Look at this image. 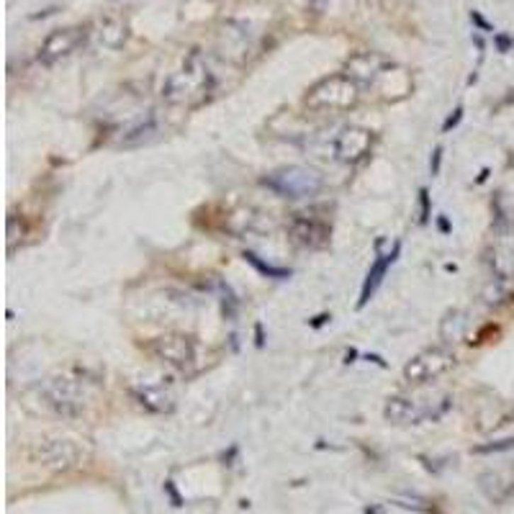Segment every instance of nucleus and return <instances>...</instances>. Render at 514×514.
<instances>
[{
  "instance_id": "obj_1",
  "label": "nucleus",
  "mask_w": 514,
  "mask_h": 514,
  "mask_svg": "<svg viewBox=\"0 0 514 514\" xmlns=\"http://www.w3.org/2000/svg\"><path fill=\"white\" fill-rule=\"evenodd\" d=\"M262 183L283 199H314L324 191L322 172L314 170V167H303V164L278 167Z\"/></svg>"
},
{
  "instance_id": "obj_2",
  "label": "nucleus",
  "mask_w": 514,
  "mask_h": 514,
  "mask_svg": "<svg viewBox=\"0 0 514 514\" xmlns=\"http://www.w3.org/2000/svg\"><path fill=\"white\" fill-rule=\"evenodd\" d=\"M360 98L357 82L350 75H332L308 90L306 106L314 111H347Z\"/></svg>"
},
{
  "instance_id": "obj_3",
  "label": "nucleus",
  "mask_w": 514,
  "mask_h": 514,
  "mask_svg": "<svg viewBox=\"0 0 514 514\" xmlns=\"http://www.w3.org/2000/svg\"><path fill=\"white\" fill-rule=\"evenodd\" d=\"M206 93H208V69L196 57L185 62V67L178 69L162 88V98L167 103H175V106L199 101Z\"/></svg>"
},
{
  "instance_id": "obj_4",
  "label": "nucleus",
  "mask_w": 514,
  "mask_h": 514,
  "mask_svg": "<svg viewBox=\"0 0 514 514\" xmlns=\"http://www.w3.org/2000/svg\"><path fill=\"white\" fill-rule=\"evenodd\" d=\"M41 396L47 398V404L60 414V417L75 419L85 409V393H82L80 384L69 376H52L41 386Z\"/></svg>"
},
{
  "instance_id": "obj_5",
  "label": "nucleus",
  "mask_w": 514,
  "mask_h": 514,
  "mask_svg": "<svg viewBox=\"0 0 514 514\" xmlns=\"http://www.w3.org/2000/svg\"><path fill=\"white\" fill-rule=\"evenodd\" d=\"M31 460L44 468H52V471H67V468H75L82 460V450L72 440L47 437L34 442V447H31Z\"/></svg>"
},
{
  "instance_id": "obj_6",
  "label": "nucleus",
  "mask_w": 514,
  "mask_h": 514,
  "mask_svg": "<svg viewBox=\"0 0 514 514\" xmlns=\"http://www.w3.org/2000/svg\"><path fill=\"white\" fill-rule=\"evenodd\" d=\"M452 365H455V355H452L450 350H422L419 355H414L404 365V381H409V384H430L435 378L445 376Z\"/></svg>"
},
{
  "instance_id": "obj_7",
  "label": "nucleus",
  "mask_w": 514,
  "mask_h": 514,
  "mask_svg": "<svg viewBox=\"0 0 514 514\" xmlns=\"http://www.w3.org/2000/svg\"><path fill=\"white\" fill-rule=\"evenodd\" d=\"M370 144H373V134L363 126H347L335 137L332 144V157L342 164H355L368 155Z\"/></svg>"
},
{
  "instance_id": "obj_8",
  "label": "nucleus",
  "mask_w": 514,
  "mask_h": 514,
  "mask_svg": "<svg viewBox=\"0 0 514 514\" xmlns=\"http://www.w3.org/2000/svg\"><path fill=\"white\" fill-rule=\"evenodd\" d=\"M82 39H85V28L82 26H69V28H60V31H52L47 36V41L41 44L39 60L44 65H55V62L72 55L82 44Z\"/></svg>"
},
{
  "instance_id": "obj_9",
  "label": "nucleus",
  "mask_w": 514,
  "mask_h": 514,
  "mask_svg": "<svg viewBox=\"0 0 514 514\" xmlns=\"http://www.w3.org/2000/svg\"><path fill=\"white\" fill-rule=\"evenodd\" d=\"M152 350H155V355L160 360H164L167 365L172 368H188V365L196 360V345H193L191 337H183V335H164L157 337L155 342H152Z\"/></svg>"
},
{
  "instance_id": "obj_10",
  "label": "nucleus",
  "mask_w": 514,
  "mask_h": 514,
  "mask_svg": "<svg viewBox=\"0 0 514 514\" xmlns=\"http://www.w3.org/2000/svg\"><path fill=\"white\" fill-rule=\"evenodd\" d=\"M291 234L303 247H322L329 237V226L311 213H296L291 221Z\"/></svg>"
},
{
  "instance_id": "obj_11",
  "label": "nucleus",
  "mask_w": 514,
  "mask_h": 514,
  "mask_svg": "<svg viewBox=\"0 0 514 514\" xmlns=\"http://www.w3.org/2000/svg\"><path fill=\"white\" fill-rule=\"evenodd\" d=\"M384 417L393 425H419L422 419L430 417V409L419 406V401H414V398L393 396L386 401Z\"/></svg>"
},
{
  "instance_id": "obj_12",
  "label": "nucleus",
  "mask_w": 514,
  "mask_h": 514,
  "mask_svg": "<svg viewBox=\"0 0 514 514\" xmlns=\"http://www.w3.org/2000/svg\"><path fill=\"white\" fill-rule=\"evenodd\" d=\"M491 273L496 283L514 281V240L501 237L491 250Z\"/></svg>"
},
{
  "instance_id": "obj_13",
  "label": "nucleus",
  "mask_w": 514,
  "mask_h": 514,
  "mask_svg": "<svg viewBox=\"0 0 514 514\" xmlns=\"http://www.w3.org/2000/svg\"><path fill=\"white\" fill-rule=\"evenodd\" d=\"M398 252H401V247H393V252H389V255H381L376 262H373V267L368 270V275H365V283H363V291H360V301H357V306L363 308L365 303L370 301V296L376 294L378 291V286L384 283V278H386V273H389V267L396 262V257H398Z\"/></svg>"
},
{
  "instance_id": "obj_14",
  "label": "nucleus",
  "mask_w": 514,
  "mask_h": 514,
  "mask_svg": "<svg viewBox=\"0 0 514 514\" xmlns=\"http://www.w3.org/2000/svg\"><path fill=\"white\" fill-rule=\"evenodd\" d=\"M134 396L139 398V404L147 406L150 411H157V414H162V411H172V406H175V401H172L170 393H167L164 389H157V386L134 389Z\"/></svg>"
},
{
  "instance_id": "obj_15",
  "label": "nucleus",
  "mask_w": 514,
  "mask_h": 514,
  "mask_svg": "<svg viewBox=\"0 0 514 514\" xmlns=\"http://www.w3.org/2000/svg\"><path fill=\"white\" fill-rule=\"evenodd\" d=\"M463 329H466V314L458 311V308H452V311H447L442 324H440V335H442L445 342H458L460 337H463Z\"/></svg>"
},
{
  "instance_id": "obj_16",
  "label": "nucleus",
  "mask_w": 514,
  "mask_h": 514,
  "mask_svg": "<svg viewBox=\"0 0 514 514\" xmlns=\"http://www.w3.org/2000/svg\"><path fill=\"white\" fill-rule=\"evenodd\" d=\"M245 257L250 262H252L260 273H265V275H273V278H288V270H283V267H273V265H265V262H260L257 260V255H252V252H245Z\"/></svg>"
},
{
  "instance_id": "obj_17",
  "label": "nucleus",
  "mask_w": 514,
  "mask_h": 514,
  "mask_svg": "<svg viewBox=\"0 0 514 514\" xmlns=\"http://www.w3.org/2000/svg\"><path fill=\"white\" fill-rule=\"evenodd\" d=\"M512 447H514V437H509V440H501V442H493V445L476 447V452H501V450H512Z\"/></svg>"
},
{
  "instance_id": "obj_18",
  "label": "nucleus",
  "mask_w": 514,
  "mask_h": 514,
  "mask_svg": "<svg viewBox=\"0 0 514 514\" xmlns=\"http://www.w3.org/2000/svg\"><path fill=\"white\" fill-rule=\"evenodd\" d=\"M419 206H422V216H419V221L427 224V221H430V193H427V188L419 191Z\"/></svg>"
},
{
  "instance_id": "obj_19",
  "label": "nucleus",
  "mask_w": 514,
  "mask_h": 514,
  "mask_svg": "<svg viewBox=\"0 0 514 514\" xmlns=\"http://www.w3.org/2000/svg\"><path fill=\"white\" fill-rule=\"evenodd\" d=\"M460 118H463V108H455V111H452V116L447 118V121H445V126H442V129H445V131H450L452 126H455V123L460 121Z\"/></svg>"
},
{
  "instance_id": "obj_20",
  "label": "nucleus",
  "mask_w": 514,
  "mask_h": 514,
  "mask_svg": "<svg viewBox=\"0 0 514 514\" xmlns=\"http://www.w3.org/2000/svg\"><path fill=\"white\" fill-rule=\"evenodd\" d=\"M440 162H442V150L437 147V150H435V157H432V162H430V172H432V175H437V172H440Z\"/></svg>"
}]
</instances>
